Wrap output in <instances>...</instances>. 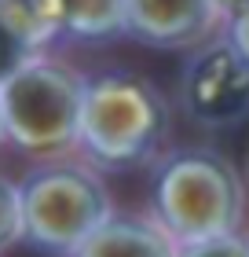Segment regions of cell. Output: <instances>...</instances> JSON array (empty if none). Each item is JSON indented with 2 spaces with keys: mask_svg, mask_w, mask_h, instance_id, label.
Instances as JSON below:
<instances>
[{
  "mask_svg": "<svg viewBox=\"0 0 249 257\" xmlns=\"http://www.w3.org/2000/svg\"><path fill=\"white\" fill-rule=\"evenodd\" d=\"M63 37L106 41L125 33V0H59Z\"/></svg>",
  "mask_w": 249,
  "mask_h": 257,
  "instance_id": "obj_9",
  "label": "cell"
},
{
  "mask_svg": "<svg viewBox=\"0 0 249 257\" xmlns=\"http://www.w3.org/2000/svg\"><path fill=\"white\" fill-rule=\"evenodd\" d=\"M169 128L165 96L147 77L110 70L85 81L77 144L103 166H136L161 144Z\"/></svg>",
  "mask_w": 249,
  "mask_h": 257,
  "instance_id": "obj_1",
  "label": "cell"
},
{
  "mask_svg": "<svg viewBox=\"0 0 249 257\" xmlns=\"http://www.w3.org/2000/svg\"><path fill=\"white\" fill-rule=\"evenodd\" d=\"M212 4H216V11H220V19H227V15H234V11H238L245 0H212Z\"/></svg>",
  "mask_w": 249,
  "mask_h": 257,
  "instance_id": "obj_14",
  "label": "cell"
},
{
  "mask_svg": "<svg viewBox=\"0 0 249 257\" xmlns=\"http://www.w3.org/2000/svg\"><path fill=\"white\" fill-rule=\"evenodd\" d=\"M154 206L169 235L183 242L227 235L242 213V188L220 155H176L154 180Z\"/></svg>",
  "mask_w": 249,
  "mask_h": 257,
  "instance_id": "obj_3",
  "label": "cell"
},
{
  "mask_svg": "<svg viewBox=\"0 0 249 257\" xmlns=\"http://www.w3.org/2000/svg\"><path fill=\"white\" fill-rule=\"evenodd\" d=\"M74 257H176L169 235L132 217H106Z\"/></svg>",
  "mask_w": 249,
  "mask_h": 257,
  "instance_id": "obj_7",
  "label": "cell"
},
{
  "mask_svg": "<svg viewBox=\"0 0 249 257\" xmlns=\"http://www.w3.org/2000/svg\"><path fill=\"white\" fill-rule=\"evenodd\" d=\"M26 59H33V52H30L22 41H15V33H11L4 22H0V81L11 77Z\"/></svg>",
  "mask_w": 249,
  "mask_h": 257,
  "instance_id": "obj_12",
  "label": "cell"
},
{
  "mask_svg": "<svg viewBox=\"0 0 249 257\" xmlns=\"http://www.w3.org/2000/svg\"><path fill=\"white\" fill-rule=\"evenodd\" d=\"M22 231L44 250L74 253L106 217L110 198L88 169L48 166L22 184Z\"/></svg>",
  "mask_w": 249,
  "mask_h": 257,
  "instance_id": "obj_4",
  "label": "cell"
},
{
  "mask_svg": "<svg viewBox=\"0 0 249 257\" xmlns=\"http://www.w3.org/2000/svg\"><path fill=\"white\" fill-rule=\"evenodd\" d=\"M0 140H4V114H0Z\"/></svg>",
  "mask_w": 249,
  "mask_h": 257,
  "instance_id": "obj_15",
  "label": "cell"
},
{
  "mask_svg": "<svg viewBox=\"0 0 249 257\" xmlns=\"http://www.w3.org/2000/svg\"><path fill=\"white\" fill-rule=\"evenodd\" d=\"M176 257H249V242L234 239L231 231H227V235H212V239L187 242L183 253H176Z\"/></svg>",
  "mask_w": 249,
  "mask_h": 257,
  "instance_id": "obj_11",
  "label": "cell"
},
{
  "mask_svg": "<svg viewBox=\"0 0 249 257\" xmlns=\"http://www.w3.org/2000/svg\"><path fill=\"white\" fill-rule=\"evenodd\" d=\"M85 77L44 55L26 59L11 77L0 81L4 140L33 155H52L77 144Z\"/></svg>",
  "mask_w": 249,
  "mask_h": 257,
  "instance_id": "obj_2",
  "label": "cell"
},
{
  "mask_svg": "<svg viewBox=\"0 0 249 257\" xmlns=\"http://www.w3.org/2000/svg\"><path fill=\"white\" fill-rule=\"evenodd\" d=\"M227 41L249 59V0L234 11V15H227Z\"/></svg>",
  "mask_w": 249,
  "mask_h": 257,
  "instance_id": "obj_13",
  "label": "cell"
},
{
  "mask_svg": "<svg viewBox=\"0 0 249 257\" xmlns=\"http://www.w3.org/2000/svg\"><path fill=\"white\" fill-rule=\"evenodd\" d=\"M0 22L15 33L33 55L63 37V8L59 0H0Z\"/></svg>",
  "mask_w": 249,
  "mask_h": 257,
  "instance_id": "obj_8",
  "label": "cell"
},
{
  "mask_svg": "<svg viewBox=\"0 0 249 257\" xmlns=\"http://www.w3.org/2000/svg\"><path fill=\"white\" fill-rule=\"evenodd\" d=\"M22 235V191L0 177V250Z\"/></svg>",
  "mask_w": 249,
  "mask_h": 257,
  "instance_id": "obj_10",
  "label": "cell"
},
{
  "mask_svg": "<svg viewBox=\"0 0 249 257\" xmlns=\"http://www.w3.org/2000/svg\"><path fill=\"white\" fill-rule=\"evenodd\" d=\"M183 110L205 128H231L249 118V59L234 44L212 41L198 48L180 77Z\"/></svg>",
  "mask_w": 249,
  "mask_h": 257,
  "instance_id": "obj_5",
  "label": "cell"
},
{
  "mask_svg": "<svg viewBox=\"0 0 249 257\" xmlns=\"http://www.w3.org/2000/svg\"><path fill=\"white\" fill-rule=\"evenodd\" d=\"M216 19L212 0H125V33L150 48H191Z\"/></svg>",
  "mask_w": 249,
  "mask_h": 257,
  "instance_id": "obj_6",
  "label": "cell"
}]
</instances>
